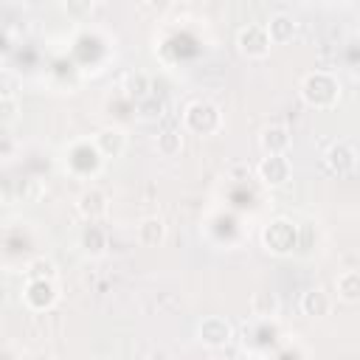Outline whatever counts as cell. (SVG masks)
Here are the masks:
<instances>
[{
    "instance_id": "cell-19",
    "label": "cell",
    "mask_w": 360,
    "mask_h": 360,
    "mask_svg": "<svg viewBox=\"0 0 360 360\" xmlns=\"http://www.w3.org/2000/svg\"><path fill=\"white\" fill-rule=\"evenodd\" d=\"M180 149H183V135H180V129H163V132L158 135V152H160L163 158H174V155H180Z\"/></svg>"
},
{
    "instance_id": "cell-18",
    "label": "cell",
    "mask_w": 360,
    "mask_h": 360,
    "mask_svg": "<svg viewBox=\"0 0 360 360\" xmlns=\"http://www.w3.org/2000/svg\"><path fill=\"white\" fill-rule=\"evenodd\" d=\"M82 248H84V253H90V256H101L104 248H107V233H104L98 225H87V231L82 233Z\"/></svg>"
},
{
    "instance_id": "cell-9",
    "label": "cell",
    "mask_w": 360,
    "mask_h": 360,
    "mask_svg": "<svg viewBox=\"0 0 360 360\" xmlns=\"http://www.w3.org/2000/svg\"><path fill=\"white\" fill-rule=\"evenodd\" d=\"M290 129L284 124H270L262 129L259 135V146L264 149V155H284L290 149Z\"/></svg>"
},
{
    "instance_id": "cell-2",
    "label": "cell",
    "mask_w": 360,
    "mask_h": 360,
    "mask_svg": "<svg viewBox=\"0 0 360 360\" xmlns=\"http://www.w3.org/2000/svg\"><path fill=\"white\" fill-rule=\"evenodd\" d=\"M183 127L194 135H214L222 127V112L211 101H191L183 112Z\"/></svg>"
},
{
    "instance_id": "cell-8",
    "label": "cell",
    "mask_w": 360,
    "mask_h": 360,
    "mask_svg": "<svg viewBox=\"0 0 360 360\" xmlns=\"http://www.w3.org/2000/svg\"><path fill=\"white\" fill-rule=\"evenodd\" d=\"M323 166H326L329 174L343 177V174L354 172V166H357V152H354L349 143H332L329 152L323 155Z\"/></svg>"
},
{
    "instance_id": "cell-15",
    "label": "cell",
    "mask_w": 360,
    "mask_h": 360,
    "mask_svg": "<svg viewBox=\"0 0 360 360\" xmlns=\"http://www.w3.org/2000/svg\"><path fill=\"white\" fill-rule=\"evenodd\" d=\"M338 298L346 304H360V270H346L335 278Z\"/></svg>"
},
{
    "instance_id": "cell-4",
    "label": "cell",
    "mask_w": 360,
    "mask_h": 360,
    "mask_svg": "<svg viewBox=\"0 0 360 360\" xmlns=\"http://www.w3.org/2000/svg\"><path fill=\"white\" fill-rule=\"evenodd\" d=\"M236 45H239V53L248 56V59H264L270 53V34L264 25H245L239 28L236 34Z\"/></svg>"
},
{
    "instance_id": "cell-6",
    "label": "cell",
    "mask_w": 360,
    "mask_h": 360,
    "mask_svg": "<svg viewBox=\"0 0 360 360\" xmlns=\"http://www.w3.org/2000/svg\"><path fill=\"white\" fill-rule=\"evenodd\" d=\"M197 338H200V343H205V346H211V349H219V346H228V343H231L233 326H231L225 318H219V315H208V318L200 321Z\"/></svg>"
},
{
    "instance_id": "cell-12",
    "label": "cell",
    "mask_w": 360,
    "mask_h": 360,
    "mask_svg": "<svg viewBox=\"0 0 360 360\" xmlns=\"http://www.w3.org/2000/svg\"><path fill=\"white\" fill-rule=\"evenodd\" d=\"M124 146H127V135H124L121 127H104V129H98V135H96V149H98L104 158H118V155L124 152Z\"/></svg>"
},
{
    "instance_id": "cell-20",
    "label": "cell",
    "mask_w": 360,
    "mask_h": 360,
    "mask_svg": "<svg viewBox=\"0 0 360 360\" xmlns=\"http://www.w3.org/2000/svg\"><path fill=\"white\" fill-rule=\"evenodd\" d=\"M25 278H56V264L45 256H37L25 267Z\"/></svg>"
},
{
    "instance_id": "cell-21",
    "label": "cell",
    "mask_w": 360,
    "mask_h": 360,
    "mask_svg": "<svg viewBox=\"0 0 360 360\" xmlns=\"http://www.w3.org/2000/svg\"><path fill=\"white\" fill-rule=\"evenodd\" d=\"M93 6H96V0H62L65 14H68L70 20H76V22L87 20V17L93 14Z\"/></svg>"
},
{
    "instance_id": "cell-23",
    "label": "cell",
    "mask_w": 360,
    "mask_h": 360,
    "mask_svg": "<svg viewBox=\"0 0 360 360\" xmlns=\"http://www.w3.org/2000/svg\"><path fill=\"white\" fill-rule=\"evenodd\" d=\"M152 11H158V14H163V11H169L172 6H174V0H143Z\"/></svg>"
},
{
    "instance_id": "cell-14",
    "label": "cell",
    "mask_w": 360,
    "mask_h": 360,
    "mask_svg": "<svg viewBox=\"0 0 360 360\" xmlns=\"http://www.w3.org/2000/svg\"><path fill=\"white\" fill-rule=\"evenodd\" d=\"M166 239V222L160 217H146L138 225V242L143 248H158Z\"/></svg>"
},
{
    "instance_id": "cell-3",
    "label": "cell",
    "mask_w": 360,
    "mask_h": 360,
    "mask_svg": "<svg viewBox=\"0 0 360 360\" xmlns=\"http://www.w3.org/2000/svg\"><path fill=\"white\" fill-rule=\"evenodd\" d=\"M262 242L270 253L276 256H287L295 248V225L290 219H273L267 222V228L262 231Z\"/></svg>"
},
{
    "instance_id": "cell-22",
    "label": "cell",
    "mask_w": 360,
    "mask_h": 360,
    "mask_svg": "<svg viewBox=\"0 0 360 360\" xmlns=\"http://www.w3.org/2000/svg\"><path fill=\"white\" fill-rule=\"evenodd\" d=\"M0 110H3V124L8 127L17 118V101H14V96H3L0 98Z\"/></svg>"
},
{
    "instance_id": "cell-1",
    "label": "cell",
    "mask_w": 360,
    "mask_h": 360,
    "mask_svg": "<svg viewBox=\"0 0 360 360\" xmlns=\"http://www.w3.org/2000/svg\"><path fill=\"white\" fill-rule=\"evenodd\" d=\"M298 93H301L304 104H309V107H315V110H329V107H335L338 98H340V84H338V79H335L332 73L315 70V73H307V76L301 79Z\"/></svg>"
},
{
    "instance_id": "cell-5",
    "label": "cell",
    "mask_w": 360,
    "mask_h": 360,
    "mask_svg": "<svg viewBox=\"0 0 360 360\" xmlns=\"http://www.w3.org/2000/svg\"><path fill=\"white\" fill-rule=\"evenodd\" d=\"M256 174H259V180H262L267 188H281V186H287V180H290L292 166H290V160H287L284 155H264V158L259 160V166H256Z\"/></svg>"
},
{
    "instance_id": "cell-7",
    "label": "cell",
    "mask_w": 360,
    "mask_h": 360,
    "mask_svg": "<svg viewBox=\"0 0 360 360\" xmlns=\"http://www.w3.org/2000/svg\"><path fill=\"white\" fill-rule=\"evenodd\" d=\"M22 301L28 309H51L56 304V287H53V278H28L25 284V292H22Z\"/></svg>"
},
{
    "instance_id": "cell-17",
    "label": "cell",
    "mask_w": 360,
    "mask_h": 360,
    "mask_svg": "<svg viewBox=\"0 0 360 360\" xmlns=\"http://www.w3.org/2000/svg\"><path fill=\"white\" fill-rule=\"evenodd\" d=\"M124 93L132 98V101H143L152 96V82L146 73H129L124 79Z\"/></svg>"
},
{
    "instance_id": "cell-13",
    "label": "cell",
    "mask_w": 360,
    "mask_h": 360,
    "mask_svg": "<svg viewBox=\"0 0 360 360\" xmlns=\"http://www.w3.org/2000/svg\"><path fill=\"white\" fill-rule=\"evenodd\" d=\"M329 309H332V298H329L326 290L309 287V290L301 295V312H304L307 318H323V315H329Z\"/></svg>"
},
{
    "instance_id": "cell-16",
    "label": "cell",
    "mask_w": 360,
    "mask_h": 360,
    "mask_svg": "<svg viewBox=\"0 0 360 360\" xmlns=\"http://www.w3.org/2000/svg\"><path fill=\"white\" fill-rule=\"evenodd\" d=\"M250 312L256 315V318H262V321H270V318H276L278 315V298L273 295V292H253V298H250Z\"/></svg>"
},
{
    "instance_id": "cell-10",
    "label": "cell",
    "mask_w": 360,
    "mask_h": 360,
    "mask_svg": "<svg viewBox=\"0 0 360 360\" xmlns=\"http://www.w3.org/2000/svg\"><path fill=\"white\" fill-rule=\"evenodd\" d=\"M76 208H79V214L87 219V222H96V219H101L104 214H107V194L101 191V188H87V191H82L79 194V202H76Z\"/></svg>"
},
{
    "instance_id": "cell-11",
    "label": "cell",
    "mask_w": 360,
    "mask_h": 360,
    "mask_svg": "<svg viewBox=\"0 0 360 360\" xmlns=\"http://www.w3.org/2000/svg\"><path fill=\"white\" fill-rule=\"evenodd\" d=\"M264 28H267L273 45H287V42H292V37H295V31H298V22H295L292 14L278 11V14H273V17L267 20Z\"/></svg>"
}]
</instances>
